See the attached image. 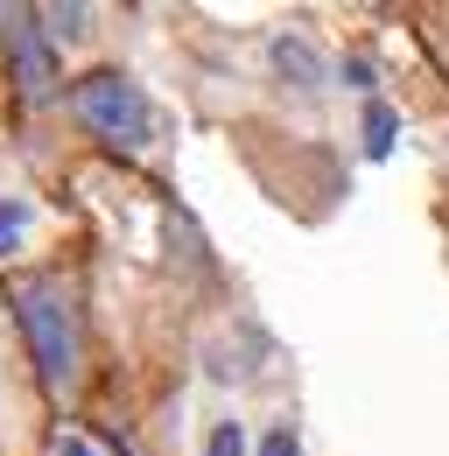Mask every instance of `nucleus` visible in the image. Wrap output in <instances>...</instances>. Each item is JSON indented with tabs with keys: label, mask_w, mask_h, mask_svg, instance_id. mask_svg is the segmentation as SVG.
I'll return each mask as SVG.
<instances>
[{
	"label": "nucleus",
	"mask_w": 449,
	"mask_h": 456,
	"mask_svg": "<svg viewBox=\"0 0 449 456\" xmlns=\"http://www.w3.org/2000/svg\"><path fill=\"white\" fill-rule=\"evenodd\" d=\"M267 63H274L281 85H295V92H323V85H331V57H323L302 28H281L274 43H267Z\"/></svg>",
	"instance_id": "4"
},
{
	"label": "nucleus",
	"mask_w": 449,
	"mask_h": 456,
	"mask_svg": "<svg viewBox=\"0 0 449 456\" xmlns=\"http://www.w3.org/2000/svg\"><path fill=\"white\" fill-rule=\"evenodd\" d=\"M0 43H7V85L29 106H43L56 85H63V57H56V36L43 28V14H7Z\"/></svg>",
	"instance_id": "3"
},
{
	"label": "nucleus",
	"mask_w": 449,
	"mask_h": 456,
	"mask_svg": "<svg viewBox=\"0 0 449 456\" xmlns=\"http://www.w3.org/2000/svg\"><path fill=\"white\" fill-rule=\"evenodd\" d=\"M21 232H29V204L21 197H0V260L21 246Z\"/></svg>",
	"instance_id": "6"
},
{
	"label": "nucleus",
	"mask_w": 449,
	"mask_h": 456,
	"mask_svg": "<svg viewBox=\"0 0 449 456\" xmlns=\"http://www.w3.org/2000/svg\"><path fill=\"white\" fill-rule=\"evenodd\" d=\"M344 85H351V92H365V99H372V63H365V57H344Z\"/></svg>",
	"instance_id": "11"
},
{
	"label": "nucleus",
	"mask_w": 449,
	"mask_h": 456,
	"mask_svg": "<svg viewBox=\"0 0 449 456\" xmlns=\"http://www.w3.org/2000/svg\"><path fill=\"white\" fill-rule=\"evenodd\" d=\"M204 456H246V428H239V421H218L211 443H204Z\"/></svg>",
	"instance_id": "8"
},
{
	"label": "nucleus",
	"mask_w": 449,
	"mask_h": 456,
	"mask_svg": "<svg viewBox=\"0 0 449 456\" xmlns=\"http://www.w3.org/2000/svg\"><path fill=\"white\" fill-rule=\"evenodd\" d=\"M393 134H400L393 106H387V99H365V155H372V162H387V155H393Z\"/></svg>",
	"instance_id": "5"
},
{
	"label": "nucleus",
	"mask_w": 449,
	"mask_h": 456,
	"mask_svg": "<svg viewBox=\"0 0 449 456\" xmlns=\"http://www.w3.org/2000/svg\"><path fill=\"white\" fill-rule=\"evenodd\" d=\"M43 21H56V36H85V28H78L85 7H43Z\"/></svg>",
	"instance_id": "10"
},
{
	"label": "nucleus",
	"mask_w": 449,
	"mask_h": 456,
	"mask_svg": "<svg viewBox=\"0 0 449 456\" xmlns=\"http://www.w3.org/2000/svg\"><path fill=\"white\" fill-rule=\"evenodd\" d=\"M50 456H112V450L99 443V436H85V428H63V436L50 443Z\"/></svg>",
	"instance_id": "7"
},
{
	"label": "nucleus",
	"mask_w": 449,
	"mask_h": 456,
	"mask_svg": "<svg viewBox=\"0 0 449 456\" xmlns=\"http://www.w3.org/2000/svg\"><path fill=\"white\" fill-rule=\"evenodd\" d=\"M260 456H302V436H295L288 421H274V428L260 436Z\"/></svg>",
	"instance_id": "9"
},
{
	"label": "nucleus",
	"mask_w": 449,
	"mask_h": 456,
	"mask_svg": "<svg viewBox=\"0 0 449 456\" xmlns=\"http://www.w3.org/2000/svg\"><path fill=\"white\" fill-rule=\"evenodd\" d=\"M14 316H21V338H29V358L43 372L50 394H70L78 387V309L63 302L56 281H21L14 288Z\"/></svg>",
	"instance_id": "2"
},
{
	"label": "nucleus",
	"mask_w": 449,
	"mask_h": 456,
	"mask_svg": "<svg viewBox=\"0 0 449 456\" xmlns=\"http://www.w3.org/2000/svg\"><path fill=\"white\" fill-rule=\"evenodd\" d=\"M70 113L85 119L106 148H119V155H141V148L162 134V113L148 106V92H141L134 77H119V70H85V77L70 85Z\"/></svg>",
	"instance_id": "1"
}]
</instances>
